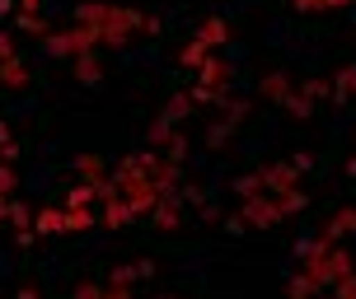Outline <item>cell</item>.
<instances>
[{
    "mask_svg": "<svg viewBox=\"0 0 356 299\" xmlns=\"http://www.w3.org/2000/svg\"><path fill=\"white\" fill-rule=\"evenodd\" d=\"M42 42H47V52H52V56H71V61H75V56H85V52H94V47H99V33H94L89 24H75V28L47 33Z\"/></svg>",
    "mask_w": 356,
    "mask_h": 299,
    "instance_id": "6da1fadb",
    "label": "cell"
},
{
    "mask_svg": "<svg viewBox=\"0 0 356 299\" xmlns=\"http://www.w3.org/2000/svg\"><path fill=\"white\" fill-rule=\"evenodd\" d=\"M244 225H258V229H267V225H282L286 215H282V206H277V196H249L244 201V215H239Z\"/></svg>",
    "mask_w": 356,
    "mask_h": 299,
    "instance_id": "7a4b0ae2",
    "label": "cell"
},
{
    "mask_svg": "<svg viewBox=\"0 0 356 299\" xmlns=\"http://www.w3.org/2000/svg\"><path fill=\"white\" fill-rule=\"evenodd\" d=\"M296 178H300L296 159H291V164H267V169H258V182H263V192H267V196L291 192V187H296Z\"/></svg>",
    "mask_w": 356,
    "mask_h": 299,
    "instance_id": "3957f363",
    "label": "cell"
},
{
    "mask_svg": "<svg viewBox=\"0 0 356 299\" xmlns=\"http://www.w3.org/2000/svg\"><path fill=\"white\" fill-rule=\"evenodd\" d=\"M225 80H230V66H225V61H216V56H207V61L197 66V85H207V89H225Z\"/></svg>",
    "mask_w": 356,
    "mask_h": 299,
    "instance_id": "277c9868",
    "label": "cell"
},
{
    "mask_svg": "<svg viewBox=\"0 0 356 299\" xmlns=\"http://www.w3.org/2000/svg\"><path fill=\"white\" fill-rule=\"evenodd\" d=\"M197 42L211 52V47H220V42H230V24L225 19H207L202 28H197Z\"/></svg>",
    "mask_w": 356,
    "mask_h": 299,
    "instance_id": "5b68a950",
    "label": "cell"
},
{
    "mask_svg": "<svg viewBox=\"0 0 356 299\" xmlns=\"http://www.w3.org/2000/svg\"><path fill=\"white\" fill-rule=\"evenodd\" d=\"M131 220H136V215L127 211V201H122V196L104 201V215H99V225H104V229H122V225H131Z\"/></svg>",
    "mask_w": 356,
    "mask_h": 299,
    "instance_id": "8992f818",
    "label": "cell"
},
{
    "mask_svg": "<svg viewBox=\"0 0 356 299\" xmlns=\"http://www.w3.org/2000/svg\"><path fill=\"white\" fill-rule=\"evenodd\" d=\"M342 234H356V206H342V211L328 220V229H323V239H328V244H338Z\"/></svg>",
    "mask_w": 356,
    "mask_h": 299,
    "instance_id": "52a82bcc",
    "label": "cell"
},
{
    "mask_svg": "<svg viewBox=\"0 0 356 299\" xmlns=\"http://www.w3.org/2000/svg\"><path fill=\"white\" fill-rule=\"evenodd\" d=\"M99 225V215L89 211V206H80V211H61V234H85V229Z\"/></svg>",
    "mask_w": 356,
    "mask_h": 299,
    "instance_id": "ba28073f",
    "label": "cell"
},
{
    "mask_svg": "<svg viewBox=\"0 0 356 299\" xmlns=\"http://www.w3.org/2000/svg\"><path fill=\"white\" fill-rule=\"evenodd\" d=\"M0 85H5V89H24V85H29V71H24L19 56H5V61H0Z\"/></svg>",
    "mask_w": 356,
    "mask_h": 299,
    "instance_id": "9c48e42d",
    "label": "cell"
},
{
    "mask_svg": "<svg viewBox=\"0 0 356 299\" xmlns=\"http://www.w3.org/2000/svg\"><path fill=\"white\" fill-rule=\"evenodd\" d=\"M319 295V281L309 276V271H296L291 281H286V299H314Z\"/></svg>",
    "mask_w": 356,
    "mask_h": 299,
    "instance_id": "30bf717a",
    "label": "cell"
},
{
    "mask_svg": "<svg viewBox=\"0 0 356 299\" xmlns=\"http://www.w3.org/2000/svg\"><path fill=\"white\" fill-rule=\"evenodd\" d=\"M258 94L272 99V103H286V99H291V80H286V75H267L263 85H258Z\"/></svg>",
    "mask_w": 356,
    "mask_h": 299,
    "instance_id": "8fae6325",
    "label": "cell"
},
{
    "mask_svg": "<svg viewBox=\"0 0 356 299\" xmlns=\"http://www.w3.org/2000/svg\"><path fill=\"white\" fill-rule=\"evenodd\" d=\"M75 80H85V85H99V80H104V66L94 61V52L75 56Z\"/></svg>",
    "mask_w": 356,
    "mask_h": 299,
    "instance_id": "7c38bea8",
    "label": "cell"
},
{
    "mask_svg": "<svg viewBox=\"0 0 356 299\" xmlns=\"http://www.w3.org/2000/svg\"><path fill=\"white\" fill-rule=\"evenodd\" d=\"M33 234H61V211L56 206H42L33 215Z\"/></svg>",
    "mask_w": 356,
    "mask_h": 299,
    "instance_id": "4fadbf2b",
    "label": "cell"
},
{
    "mask_svg": "<svg viewBox=\"0 0 356 299\" xmlns=\"http://www.w3.org/2000/svg\"><path fill=\"white\" fill-rule=\"evenodd\" d=\"M188 112H193V99H188V89H183V94H174V103L164 108L160 117H164V122H169V126H174V122H183Z\"/></svg>",
    "mask_w": 356,
    "mask_h": 299,
    "instance_id": "5bb4252c",
    "label": "cell"
},
{
    "mask_svg": "<svg viewBox=\"0 0 356 299\" xmlns=\"http://www.w3.org/2000/svg\"><path fill=\"white\" fill-rule=\"evenodd\" d=\"M352 94H356V66H347V71H338V80H333V99L347 103Z\"/></svg>",
    "mask_w": 356,
    "mask_h": 299,
    "instance_id": "9a60e30c",
    "label": "cell"
},
{
    "mask_svg": "<svg viewBox=\"0 0 356 299\" xmlns=\"http://www.w3.org/2000/svg\"><path fill=\"white\" fill-rule=\"evenodd\" d=\"M207 56H211V52H207V47H202V42H197V37H193V42H188V47L178 52V61H183V66L193 71V66H202V61H207Z\"/></svg>",
    "mask_w": 356,
    "mask_h": 299,
    "instance_id": "2e32d148",
    "label": "cell"
},
{
    "mask_svg": "<svg viewBox=\"0 0 356 299\" xmlns=\"http://www.w3.org/2000/svg\"><path fill=\"white\" fill-rule=\"evenodd\" d=\"M75 169H80V178H104V159H99V155H80V159H75Z\"/></svg>",
    "mask_w": 356,
    "mask_h": 299,
    "instance_id": "e0dca14e",
    "label": "cell"
},
{
    "mask_svg": "<svg viewBox=\"0 0 356 299\" xmlns=\"http://www.w3.org/2000/svg\"><path fill=\"white\" fill-rule=\"evenodd\" d=\"M164 159L183 164V159H188V136H169V141H164Z\"/></svg>",
    "mask_w": 356,
    "mask_h": 299,
    "instance_id": "ac0fdd59",
    "label": "cell"
},
{
    "mask_svg": "<svg viewBox=\"0 0 356 299\" xmlns=\"http://www.w3.org/2000/svg\"><path fill=\"white\" fill-rule=\"evenodd\" d=\"M277 206H282V215H296L305 206V192H296V187L291 192H277Z\"/></svg>",
    "mask_w": 356,
    "mask_h": 299,
    "instance_id": "d6986e66",
    "label": "cell"
},
{
    "mask_svg": "<svg viewBox=\"0 0 356 299\" xmlns=\"http://www.w3.org/2000/svg\"><path fill=\"white\" fill-rule=\"evenodd\" d=\"M328 94H333V85H323V80H305L300 85V99H309V103L314 99H328Z\"/></svg>",
    "mask_w": 356,
    "mask_h": 299,
    "instance_id": "ffe728a7",
    "label": "cell"
},
{
    "mask_svg": "<svg viewBox=\"0 0 356 299\" xmlns=\"http://www.w3.org/2000/svg\"><path fill=\"white\" fill-rule=\"evenodd\" d=\"M234 192L244 196V201H249V196H263V182H258V173H249V178H239V182H234Z\"/></svg>",
    "mask_w": 356,
    "mask_h": 299,
    "instance_id": "44dd1931",
    "label": "cell"
},
{
    "mask_svg": "<svg viewBox=\"0 0 356 299\" xmlns=\"http://www.w3.org/2000/svg\"><path fill=\"white\" fill-rule=\"evenodd\" d=\"M328 290H333V299H356V271H352V276H342V281H333Z\"/></svg>",
    "mask_w": 356,
    "mask_h": 299,
    "instance_id": "7402d4cb",
    "label": "cell"
},
{
    "mask_svg": "<svg viewBox=\"0 0 356 299\" xmlns=\"http://www.w3.org/2000/svg\"><path fill=\"white\" fill-rule=\"evenodd\" d=\"M10 220H15V229H33V211H24L15 196H10Z\"/></svg>",
    "mask_w": 356,
    "mask_h": 299,
    "instance_id": "603a6c76",
    "label": "cell"
},
{
    "mask_svg": "<svg viewBox=\"0 0 356 299\" xmlns=\"http://www.w3.org/2000/svg\"><path fill=\"white\" fill-rule=\"evenodd\" d=\"M19 178H15V164H0V196H15Z\"/></svg>",
    "mask_w": 356,
    "mask_h": 299,
    "instance_id": "cb8c5ba5",
    "label": "cell"
},
{
    "mask_svg": "<svg viewBox=\"0 0 356 299\" xmlns=\"http://www.w3.org/2000/svg\"><path fill=\"white\" fill-rule=\"evenodd\" d=\"M169 136H174V126L164 122V117H155V122H150V145H164Z\"/></svg>",
    "mask_w": 356,
    "mask_h": 299,
    "instance_id": "d4e9b609",
    "label": "cell"
},
{
    "mask_svg": "<svg viewBox=\"0 0 356 299\" xmlns=\"http://www.w3.org/2000/svg\"><path fill=\"white\" fill-rule=\"evenodd\" d=\"M286 112H291V117H309V99H296V94H291V99H286Z\"/></svg>",
    "mask_w": 356,
    "mask_h": 299,
    "instance_id": "484cf974",
    "label": "cell"
},
{
    "mask_svg": "<svg viewBox=\"0 0 356 299\" xmlns=\"http://www.w3.org/2000/svg\"><path fill=\"white\" fill-rule=\"evenodd\" d=\"M296 10H305V15H314V10H328V0H291Z\"/></svg>",
    "mask_w": 356,
    "mask_h": 299,
    "instance_id": "4316f807",
    "label": "cell"
},
{
    "mask_svg": "<svg viewBox=\"0 0 356 299\" xmlns=\"http://www.w3.org/2000/svg\"><path fill=\"white\" fill-rule=\"evenodd\" d=\"M104 299H131V285H118V281H113L104 290Z\"/></svg>",
    "mask_w": 356,
    "mask_h": 299,
    "instance_id": "83f0119b",
    "label": "cell"
},
{
    "mask_svg": "<svg viewBox=\"0 0 356 299\" xmlns=\"http://www.w3.org/2000/svg\"><path fill=\"white\" fill-rule=\"evenodd\" d=\"M19 28H29V33H42V19H38V15H19Z\"/></svg>",
    "mask_w": 356,
    "mask_h": 299,
    "instance_id": "f1b7e54d",
    "label": "cell"
},
{
    "mask_svg": "<svg viewBox=\"0 0 356 299\" xmlns=\"http://www.w3.org/2000/svg\"><path fill=\"white\" fill-rule=\"evenodd\" d=\"M75 299H104V290H99V285H80V290H75Z\"/></svg>",
    "mask_w": 356,
    "mask_h": 299,
    "instance_id": "f546056e",
    "label": "cell"
},
{
    "mask_svg": "<svg viewBox=\"0 0 356 299\" xmlns=\"http://www.w3.org/2000/svg\"><path fill=\"white\" fill-rule=\"evenodd\" d=\"M5 56H15V37L10 33H0V61H5Z\"/></svg>",
    "mask_w": 356,
    "mask_h": 299,
    "instance_id": "4dcf8cb0",
    "label": "cell"
},
{
    "mask_svg": "<svg viewBox=\"0 0 356 299\" xmlns=\"http://www.w3.org/2000/svg\"><path fill=\"white\" fill-rule=\"evenodd\" d=\"M19 10H24V15H38V10H42V0H19Z\"/></svg>",
    "mask_w": 356,
    "mask_h": 299,
    "instance_id": "1f68e13d",
    "label": "cell"
},
{
    "mask_svg": "<svg viewBox=\"0 0 356 299\" xmlns=\"http://www.w3.org/2000/svg\"><path fill=\"white\" fill-rule=\"evenodd\" d=\"M5 215H10V196H0V220H5Z\"/></svg>",
    "mask_w": 356,
    "mask_h": 299,
    "instance_id": "d6a6232c",
    "label": "cell"
},
{
    "mask_svg": "<svg viewBox=\"0 0 356 299\" xmlns=\"http://www.w3.org/2000/svg\"><path fill=\"white\" fill-rule=\"evenodd\" d=\"M342 5H352V0H328V10H342Z\"/></svg>",
    "mask_w": 356,
    "mask_h": 299,
    "instance_id": "836d02e7",
    "label": "cell"
},
{
    "mask_svg": "<svg viewBox=\"0 0 356 299\" xmlns=\"http://www.w3.org/2000/svg\"><path fill=\"white\" fill-rule=\"evenodd\" d=\"M0 145H10V131H5V126H0Z\"/></svg>",
    "mask_w": 356,
    "mask_h": 299,
    "instance_id": "e575fe53",
    "label": "cell"
},
{
    "mask_svg": "<svg viewBox=\"0 0 356 299\" xmlns=\"http://www.w3.org/2000/svg\"><path fill=\"white\" fill-rule=\"evenodd\" d=\"M10 5H15V0H10Z\"/></svg>",
    "mask_w": 356,
    "mask_h": 299,
    "instance_id": "d590c367",
    "label": "cell"
},
{
    "mask_svg": "<svg viewBox=\"0 0 356 299\" xmlns=\"http://www.w3.org/2000/svg\"><path fill=\"white\" fill-rule=\"evenodd\" d=\"M352 169H356V164H352Z\"/></svg>",
    "mask_w": 356,
    "mask_h": 299,
    "instance_id": "8d00e7d4",
    "label": "cell"
}]
</instances>
